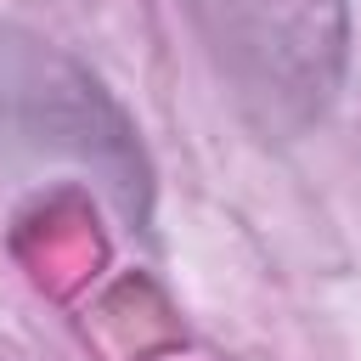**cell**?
<instances>
[{
  "label": "cell",
  "instance_id": "cell-1",
  "mask_svg": "<svg viewBox=\"0 0 361 361\" xmlns=\"http://www.w3.org/2000/svg\"><path fill=\"white\" fill-rule=\"evenodd\" d=\"M231 96L265 130H305L344 73V0H186Z\"/></svg>",
  "mask_w": 361,
  "mask_h": 361
}]
</instances>
